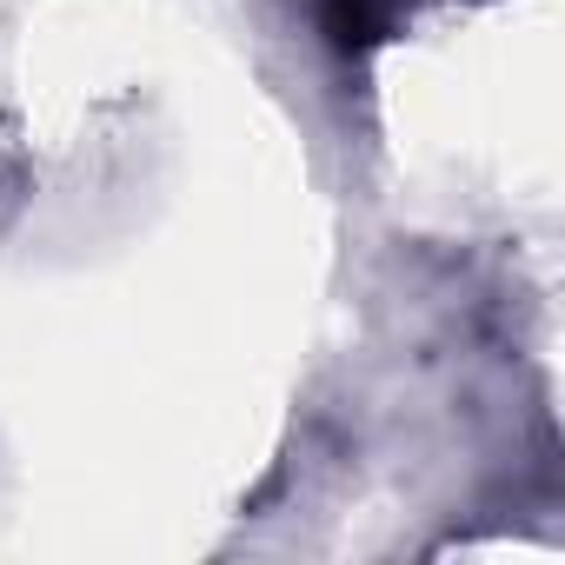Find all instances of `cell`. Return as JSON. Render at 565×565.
<instances>
[{"label":"cell","mask_w":565,"mask_h":565,"mask_svg":"<svg viewBox=\"0 0 565 565\" xmlns=\"http://www.w3.org/2000/svg\"><path fill=\"white\" fill-rule=\"evenodd\" d=\"M386 0H320V28L340 54H366L386 41Z\"/></svg>","instance_id":"1"}]
</instances>
